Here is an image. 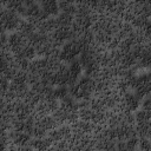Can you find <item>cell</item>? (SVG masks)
Instances as JSON below:
<instances>
[{"instance_id": "3", "label": "cell", "mask_w": 151, "mask_h": 151, "mask_svg": "<svg viewBox=\"0 0 151 151\" xmlns=\"http://www.w3.org/2000/svg\"><path fill=\"white\" fill-rule=\"evenodd\" d=\"M150 90H151V78L149 73H145L142 74L140 77H137L131 92H133L142 100L144 97L150 96Z\"/></svg>"}, {"instance_id": "18", "label": "cell", "mask_w": 151, "mask_h": 151, "mask_svg": "<svg viewBox=\"0 0 151 151\" xmlns=\"http://www.w3.org/2000/svg\"><path fill=\"white\" fill-rule=\"evenodd\" d=\"M150 112H151V111L139 110V111L133 116L136 124H139V123H150Z\"/></svg>"}, {"instance_id": "8", "label": "cell", "mask_w": 151, "mask_h": 151, "mask_svg": "<svg viewBox=\"0 0 151 151\" xmlns=\"http://www.w3.org/2000/svg\"><path fill=\"white\" fill-rule=\"evenodd\" d=\"M52 81H53V85H55V86H68L70 85V76H68L67 64L63 63L53 72Z\"/></svg>"}, {"instance_id": "25", "label": "cell", "mask_w": 151, "mask_h": 151, "mask_svg": "<svg viewBox=\"0 0 151 151\" xmlns=\"http://www.w3.org/2000/svg\"><path fill=\"white\" fill-rule=\"evenodd\" d=\"M4 8V5H2V2H0V11Z\"/></svg>"}, {"instance_id": "15", "label": "cell", "mask_w": 151, "mask_h": 151, "mask_svg": "<svg viewBox=\"0 0 151 151\" xmlns=\"http://www.w3.org/2000/svg\"><path fill=\"white\" fill-rule=\"evenodd\" d=\"M17 31L19 33H21L22 35H25V37H29L32 33L35 32V27L28 20H21V22H20V25H19Z\"/></svg>"}, {"instance_id": "19", "label": "cell", "mask_w": 151, "mask_h": 151, "mask_svg": "<svg viewBox=\"0 0 151 151\" xmlns=\"http://www.w3.org/2000/svg\"><path fill=\"white\" fill-rule=\"evenodd\" d=\"M53 96L58 100H61L66 96H68V88L67 86H57V88H53Z\"/></svg>"}, {"instance_id": "12", "label": "cell", "mask_w": 151, "mask_h": 151, "mask_svg": "<svg viewBox=\"0 0 151 151\" xmlns=\"http://www.w3.org/2000/svg\"><path fill=\"white\" fill-rule=\"evenodd\" d=\"M67 67H68V76H70V85H72V84L77 83L80 79V76L83 73V68H81L78 59H76L72 63H70L67 65Z\"/></svg>"}, {"instance_id": "21", "label": "cell", "mask_w": 151, "mask_h": 151, "mask_svg": "<svg viewBox=\"0 0 151 151\" xmlns=\"http://www.w3.org/2000/svg\"><path fill=\"white\" fill-rule=\"evenodd\" d=\"M8 86H9L8 80L5 79V78H2V77H0V97H2L7 92Z\"/></svg>"}, {"instance_id": "2", "label": "cell", "mask_w": 151, "mask_h": 151, "mask_svg": "<svg viewBox=\"0 0 151 151\" xmlns=\"http://www.w3.org/2000/svg\"><path fill=\"white\" fill-rule=\"evenodd\" d=\"M21 20L22 19H21V17L18 13H15V12L6 8V7H4L0 11V22L4 26L5 31L15 32L18 29Z\"/></svg>"}, {"instance_id": "7", "label": "cell", "mask_w": 151, "mask_h": 151, "mask_svg": "<svg viewBox=\"0 0 151 151\" xmlns=\"http://www.w3.org/2000/svg\"><path fill=\"white\" fill-rule=\"evenodd\" d=\"M71 126V131L72 133H76V134H81V136H85V134H93L98 127L97 124H93V123H90V122H84V120H76L73 124L70 125Z\"/></svg>"}, {"instance_id": "4", "label": "cell", "mask_w": 151, "mask_h": 151, "mask_svg": "<svg viewBox=\"0 0 151 151\" xmlns=\"http://www.w3.org/2000/svg\"><path fill=\"white\" fill-rule=\"evenodd\" d=\"M33 111H34V107L28 105L24 100H18L13 103V116L15 119L26 120V119L33 118Z\"/></svg>"}, {"instance_id": "11", "label": "cell", "mask_w": 151, "mask_h": 151, "mask_svg": "<svg viewBox=\"0 0 151 151\" xmlns=\"http://www.w3.org/2000/svg\"><path fill=\"white\" fill-rule=\"evenodd\" d=\"M38 4H39V7H40L41 12H42L47 18L55 17V15L59 13V9H58V2H57V1L46 0V1L38 2Z\"/></svg>"}, {"instance_id": "14", "label": "cell", "mask_w": 151, "mask_h": 151, "mask_svg": "<svg viewBox=\"0 0 151 151\" xmlns=\"http://www.w3.org/2000/svg\"><path fill=\"white\" fill-rule=\"evenodd\" d=\"M55 22H57V28L58 27H70L74 20V15L68 14V13H58L55 17Z\"/></svg>"}, {"instance_id": "5", "label": "cell", "mask_w": 151, "mask_h": 151, "mask_svg": "<svg viewBox=\"0 0 151 151\" xmlns=\"http://www.w3.org/2000/svg\"><path fill=\"white\" fill-rule=\"evenodd\" d=\"M28 45L27 41V37L22 35L21 33H19L18 31L12 32L8 35V48L11 51L12 54H17L19 53L24 47H26Z\"/></svg>"}, {"instance_id": "17", "label": "cell", "mask_w": 151, "mask_h": 151, "mask_svg": "<svg viewBox=\"0 0 151 151\" xmlns=\"http://www.w3.org/2000/svg\"><path fill=\"white\" fill-rule=\"evenodd\" d=\"M58 9L63 13H68L74 15L76 14V2L73 1H59Z\"/></svg>"}, {"instance_id": "16", "label": "cell", "mask_w": 151, "mask_h": 151, "mask_svg": "<svg viewBox=\"0 0 151 151\" xmlns=\"http://www.w3.org/2000/svg\"><path fill=\"white\" fill-rule=\"evenodd\" d=\"M134 131L138 138H149L150 137V123H139L136 124Z\"/></svg>"}, {"instance_id": "24", "label": "cell", "mask_w": 151, "mask_h": 151, "mask_svg": "<svg viewBox=\"0 0 151 151\" xmlns=\"http://www.w3.org/2000/svg\"><path fill=\"white\" fill-rule=\"evenodd\" d=\"M6 31H5V28H4V26L1 25V22H0V34H2V33H5Z\"/></svg>"}, {"instance_id": "13", "label": "cell", "mask_w": 151, "mask_h": 151, "mask_svg": "<svg viewBox=\"0 0 151 151\" xmlns=\"http://www.w3.org/2000/svg\"><path fill=\"white\" fill-rule=\"evenodd\" d=\"M123 104L125 105V107L129 110V111H134L138 109L139 104H140V99L131 91L126 92L123 94Z\"/></svg>"}, {"instance_id": "10", "label": "cell", "mask_w": 151, "mask_h": 151, "mask_svg": "<svg viewBox=\"0 0 151 151\" xmlns=\"http://www.w3.org/2000/svg\"><path fill=\"white\" fill-rule=\"evenodd\" d=\"M55 28H57L55 19H54V17H51V18H46V19H44L42 21H40V22L37 25L35 31L39 32V33L50 35Z\"/></svg>"}, {"instance_id": "9", "label": "cell", "mask_w": 151, "mask_h": 151, "mask_svg": "<svg viewBox=\"0 0 151 151\" xmlns=\"http://www.w3.org/2000/svg\"><path fill=\"white\" fill-rule=\"evenodd\" d=\"M71 133H72V131H71L70 125H59L47 133V138L54 144V143L67 139L71 136Z\"/></svg>"}, {"instance_id": "6", "label": "cell", "mask_w": 151, "mask_h": 151, "mask_svg": "<svg viewBox=\"0 0 151 151\" xmlns=\"http://www.w3.org/2000/svg\"><path fill=\"white\" fill-rule=\"evenodd\" d=\"M32 140V136L17 130H9L8 131V144H12L14 146L21 147V146H29Z\"/></svg>"}, {"instance_id": "23", "label": "cell", "mask_w": 151, "mask_h": 151, "mask_svg": "<svg viewBox=\"0 0 151 151\" xmlns=\"http://www.w3.org/2000/svg\"><path fill=\"white\" fill-rule=\"evenodd\" d=\"M18 151H34L31 146H21V147H18Z\"/></svg>"}, {"instance_id": "20", "label": "cell", "mask_w": 151, "mask_h": 151, "mask_svg": "<svg viewBox=\"0 0 151 151\" xmlns=\"http://www.w3.org/2000/svg\"><path fill=\"white\" fill-rule=\"evenodd\" d=\"M137 145L139 146L140 151H150V140H149V138H138Z\"/></svg>"}, {"instance_id": "22", "label": "cell", "mask_w": 151, "mask_h": 151, "mask_svg": "<svg viewBox=\"0 0 151 151\" xmlns=\"http://www.w3.org/2000/svg\"><path fill=\"white\" fill-rule=\"evenodd\" d=\"M142 110L145 111H151V99L150 96H146L142 99Z\"/></svg>"}, {"instance_id": "1", "label": "cell", "mask_w": 151, "mask_h": 151, "mask_svg": "<svg viewBox=\"0 0 151 151\" xmlns=\"http://www.w3.org/2000/svg\"><path fill=\"white\" fill-rule=\"evenodd\" d=\"M81 50H83V47L77 39L70 40V41L65 42L63 45V47L60 48V60L65 64H70L73 60L78 59Z\"/></svg>"}]
</instances>
